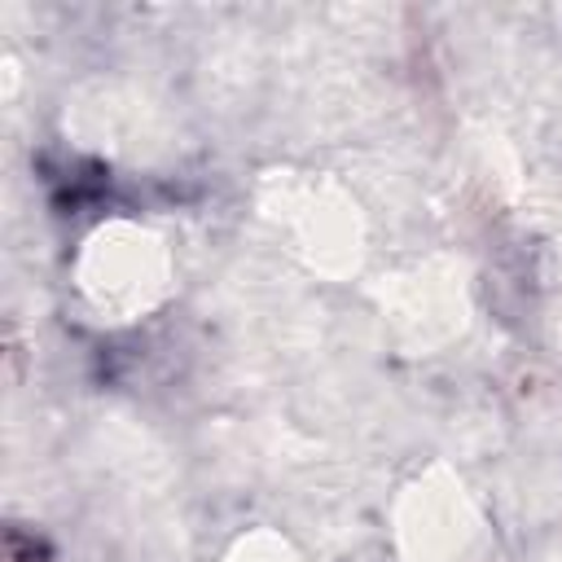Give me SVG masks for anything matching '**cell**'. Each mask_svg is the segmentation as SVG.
Instances as JSON below:
<instances>
[{"mask_svg": "<svg viewBox=\"0 0 562 562\" xmlns=\"http://www.w3.org/2000/svg\"><path fill=\"white\" fill-rule=\"evenodd\" d=\"M4 562H48V544L35 531L9 527L4 531Z\"/></svg>", "mask_w": 562, "mask_h": 562, "instance_id": "6da1fadb", "label": "cell"}]
</instances>
